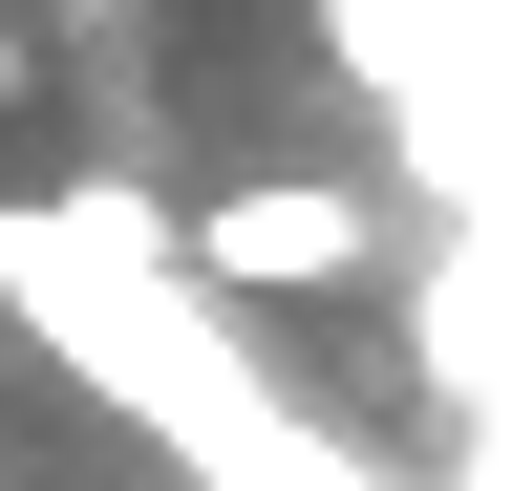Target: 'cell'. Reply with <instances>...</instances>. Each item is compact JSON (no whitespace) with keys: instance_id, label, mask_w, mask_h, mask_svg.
I'll use <instances>...</instances> for the list:
<instances>
[{"instance_id":"cell-1","label":"cell","mask_w":512,"mask_h":491,"mask_svg":"<svg viewBox=\"0 0 512 491\" xmlns=\"http://www.w3.org/2000/svg\"><path fill=\"white\" fill-rule=\"evenodd\" d=\"M0 299H22V321L86 363V385L150 427L192 491H406L384 449H342V427H320L278 363L235 342V299H192V278H171V214H150V193H107V171L0 214Z\"/></svg>"},{"instance_id":"cell-2","label":"cell","mask_w":512,"mask_h":491,"mask_svg":"<svg viewBox=\"0 0 512 491\" xmlns=\"http://www.w3.org/2000/svg\"><path fill=\"white\" fill-rule=\"evenodd\" d=\"M363 257H384V214L342 193V171H235V193L171 214V278L192 299H342Z\"/></svg>"},{"instance_id":"cell-3","label":"cell","mask_w":512,"mask_h":491,"mask_svg":"<svg viewBox=\"0 0 512 491\" xmlns=\"http://www.w3.org/2000/svg\"><path fill=\"white\" fill-rule=\"evenodd\" d=\"M0 107H22V22H0Z\"/></svg>"},{"instance_id":"cell-4","label":"cell","mask_w":512,"mask_h":491,"mask_svg":"<svg viewBox=\"0 0 512 491\" xmlns=\"http://www.w3.org/2000/svg\"><path fill=\"white\" fill-rule=\"evenodd\" d=\"M86 22H107V0H86Z\"/></svg>"}]
</instances>
